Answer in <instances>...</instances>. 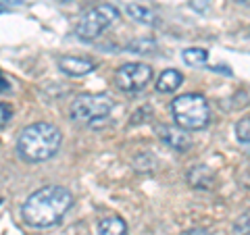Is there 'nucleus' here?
<instances>
[{
  "label": "nucleus",
  "mask_w": 250,
  "mask_h": 235,
  "mask_svg": "<svg viewBox=\"0 0 250 235\" xmlns=\"http://www.w3.org/2000/svg\"><path fill=\"white\" fill-rule=\"evenodd\" d=\"M73 206V194L62 185H44L25 200L21 216L29 227L46 229L62 221L67 210Z\"/></svg>",
  "instance_id": "obj_1"
},
{
  "label": "nucleus",
  "mask_w": 250,
  "mask_h": 235,
  "mask_svg": "<svg viewBox=\"0 0 250 235\" xmlns=\"http://www.w3.org/2000/svg\"><path fill=\"white\" fill-rule=\"evenodd\" d=\"M62 133L52 123H34L21 131L17 139V154L25 162H44L59 152Z\"/></svg>",
  "instance_id": "obj_2"
},
{
  "label": "nucleus",
  "mask_w": 250,
  "mask_h": 235,
  "mask_svg": "<svg viewBox=\"0 0 250 235\" xmlns=\"http://www.w3.org/2000/svg\"><path fill=\"white\" fill-rule=\"evenodd\" d=\"M173 119L186 131H200L210 121V108L202 94H182L171 102Z\"/></svg>",
  "instance_id": "obj_3"
},
{
  "label": "nucleus",
  "mask_w": 250,
  "mask_h": 235,
  "mask_svg": "<svg viewBox=\"0 0 250 235\" xmlns=\"http://www.w3.org/2000/svg\"><path fill=\"white\" fill-rule=\"evenodd\" d=\"M115 108V102L106 94H82L71 104V119L83 125H94L106 119Z\"/></svg>",
  "instance_id": "obj_4"
},
{
  "label": "nucleus",
  "mask_w": 250,
  "mask_h": 235,
  "mask_svg": "<svg viewBox=\"0 0 250 235\" xmlns=\"http://www.w3.org/2000/svg\"><path fill=\"white\" fill-rule=\"evenodd\" d=\"M119 19V11L113 4H96L90 11H85L75 25V34L85 42H92L103 34L106 27Z\"/></svg>",
  "instance_id": "obj_5"
},
{
  "label": "nucleus",
  "mask_w": 250,
  "mask_h": 235,
  "mask_svg": "<svg viewBox=\"0 0 250 235\" xmlns=\"http://www.w3.org/2000/svg\"><path fill=\"white\" fill-rule=\"evenodd\" d=\"M152 79V69L144 62H125L115 71V83L123 92H140Z\"/></svg>",
  "instance_id": "obj_6"
},
{
  "label": "nucleus",
  "mask_w": 250,
  "mask_h": 235,
  "mask_svg": "<svg viewBox=\"0 0 250 235\" xmlns=\"http://www.w3.org/2000/svg\"><path fill=\"white\" fill-rule=\"evenodd\" d=\"M156 136L177 152H188L192 148V137L186 133V129L175 127V125H159L156 127Z\"/></svg>",
  "instance_id": "obj_7"
},
{
  "label": "nucleus",
  "mask_w": 250,
  "mask_h": 235,
  "mask_svg": "<svg viewBox=\"0 0 250 235\" xmlns=\"http://www.w3.org/2000/svg\"><path fill=\"white\" fill-rule=\"evenodd\" d=\"M59 69L65 75L71 77H82L94 71V62L88 59H80V57H61L59 59Z\"/></svg>",
  "instance_id": "obj_8"
},
{
  "label": "nucleus",
  "mask_w": 250,
  "mask_h": 235,
  "mask_svg": "<svg viewBox=\"0 0 250 235\" xmlns=\"http://www.w3.org/2000/svg\"><path fill=\"white\" fill-rule=\"evenodd\" d=\"M188 183L196 190H213L215 187V171L207 164H198L188 171Z\"/></svg>",
  "instance_id": "obj_9"
},
{
  "label": "nucleus",
  "mask_w": 250,
  "mask_h": 235,
  "mask_svg": "<svg viewBox=\"0 0 250 235\" xmlns=\"http://www.w3.org/2000/svg\"><path fill=\"white\" fill-rule=\"evenodd\" d=\"M98 235H129L127 233V223L123 221L121 216H103L96 225Z\"/></svg>",
  "instance_id": "obj_10"
},
{
  "label": "nucleus",
  "mask_w": 250,
  "mask_h": 235,
  "mask_svg": "<svg viewBox=\"0 0 250 235\" xmlns=\"http://www.w3.org/2000/svg\"><path fill=\"white\" fill-rule=\"evenodd\" d=\"M182 83H184V75L179 71H175V69H167V71L161 73L159 81H156V92L171 94V92H175Z\"/></svg>",
  "instance_id": "obj_11"
},
{
  "label": "nucleus",
  "mask_w": 250,
  "mask_h": 235,
  "mask_svg": "<svg viewBox=\"0 0 250 235\" xmlns=\"http://www.w3.org/2000/svg\"><path fill=\"white\" fill-rule=\"evenodd\" d=\"M125 11H127V15L134 21H138V23H144V25H156L159 23V17H156V13H152L150 9H146V6H142V4H127L125 6Z\"/></svg>",
  "instance_id": "obj_12"
},
{
  "label": "nucleus",
  "mask_w": 250,
  "mask_h": 235,
  "mask_svg": "<svg viewBox=\"0 0 250 235\" xmlns=\"http://www.w3.org/2000/svg\"><path fill=\"white\" fill-rule=\"evenodd\" d=\"M182 59H184L186 65L200 67V65H205V62L208 60V52L202 50V48H188V50H184Z\"/></svg>",
  "instance_id": "obj_13"
},
{
  "label": "nucleus",
  "mask_w": 250,
  "mask_h": 235,
  "mask_svg": "<svg viewBox=\"0 0 250 235\" xmlns=\"http://www.w3.org/2000/svg\"><path fill=\"white\" fill-rule=\"evenodd\" d=\"M236 137L242 146H248V142H250V119L248 117H244V119H240L236 123Z\"/></svg>",
  "instance_id": "obj_14"
},
{
  "label": "nucleus",
  "mask_w": 250,
  "mask_h": 235,
  "mask_svg": "<svg viewBox=\"0 0 250 235\" xmlns=\"http://www.w3.org/2000/svg\"><path fill=\"white\" fill-rule=\"evenodd\" d=\"M127 48H129L131 52H138V54H148V52H152L156 46H154L152 40H136V42H131Z\"/></svg>",
  "instance_id": "obj_15"
},
{
  "label": "nucleus",
  "mask_w": 250,
  "mask_h": 235,
  "mask_svg": "<svg viewBox=\"0 0 250 235\" xmlns=\"http://www.w3.org/2000/svg\"><path fill=\"white\" fill-rule=\"evenodd\" d=\"M11 117H13V111H11V108L6 106V104L0 102V129H2L4 125L11 121Z\"/></svg>",
  "instance_id": "obj_16"
},
{
  "label": "nucleus",
  "mask_w": 250,
  "mask_h": 235,
  "mask_svg": "<svg viewBox=\"0 0 250 235\" xmlns=\"http://www.w3.org/2000/svg\"><path fill=\"white\" fill-rule=\"evenodd\" d=\"M233 235H248V215H244L238 221V225H236V229L231 231Z\"/></svg>",
  "instance_id": "obj_17"
},
{
  "label": "nucleus",
  "mask_w": 250,
  "mask_h": 235,
  "mask_svg": "<svg viewBox=\"0 0 250 235\" xmlns=\"http://www.w3.org/2000/svg\"><path fill=\"white\" fill-rule=\"evenodd\" d=\"M11 88V83H9V79H6V77L2 75V73H0V94H2V92H6V90H9Z\"/></svg>",
  "instance_id": "obj_18"
},
{
  "label": "nucleus",
  "mask_w": 250,
  "mask_h": 235,
  "mask_svg": "<svg viewBox=\"0 0 250 235\" xmlns=\"http://www.w3.org/2000/svg\"><path fill=\"white\" fill-rule=\"evenodd\" d=\"M182 235H213V233L207 231V229H190V231H186Z\"/></svg>",
  "instance_id": "obj_19"
},
{
  "label": "nucleus",
  "mask_w": 250,
  "mask_h": 235,
  "mask_svg": "<svg viewBox=\"0 0 250 235\" xmlns=\"http://www.w3.org/2000/svg\"><path fill=\"white\" fill-rule=\"evenodd\" d=\"M238 2H242V4H248V0H238Z\"/></svg>",
  "instance_id": "obj_20"
},
{
  "label": "nucleus",
  "mask_w": 250,
  "mask_h": 235,
  "mask_svg": "<svg viewBox=\"0 0 250 235\" xmlns=\"http://www.w3.org/2000/svg\"><path fill=\"white\" fill-rule=\"evenodd\" d=\"M59 2H67V0H59Z\"/></svg>",
  "instance_id": "obj_21"
}]
</instances>
